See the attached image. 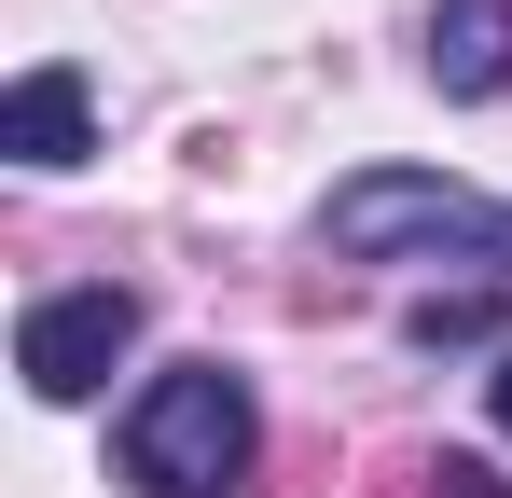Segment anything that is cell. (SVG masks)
<instances>
[{
    "mask_svg": "<svg viewBox=\"0 0 512 498\" xmlns=\"http://www.w3.org/2000/svg\"><path fill=\"white\" fill-rule=\"evenodd\" d=\"M250 457H263V402L236 360H167L125 402V485H153V498H236Z\"/></svg>",
    "mask_w": 512,
    "mask_h": 498,
    "instance_id": "6da1fadb",
    "label": "cell"
},
{
    "mask_svg": "<svg viewBox=\"0 0 512 498\" xmlns=\"http://www.w3.org/2000/svg\"><path fill=\"white\" fill-rule=\"evenodd\" d=\"M319 236L346 249V263H499L512 277V208L499 194H471V180H429V166H360V180H333V208H319Z\"/></svg>",
    "mask_w": 512,
    "mask_h": 498,
    "instance_id": "7a4b0ae2",
    "label": "cell"
},
{
    "mask_svg": "<svg viewBox=\"0 0 512 498\" xmlns=\"http://www.w3.org/2000/svg\"><path fill=\"white\" fill-rule=\"evenodd\" d=\"M125 346H139V291L97 277V291H42V305L14 319V374H28L42 402H97Z\"/></svg>",
    "mask_w": 512,
    "mask_h": 498,
    "instance_id": "3957f363",
    "label": "cell"
},
{
    "mask_svg": "<svg viewBox=\"0 0 512 498\" xmlns=\"http://www.w3.org/2000/svg\"><path fill=\"white\" fill-rule=\"evenodd\" d=\"M0 153H14V166H84L97 153V97H84L70 56H42V70L0 97Z\"/></svg>",
    "mask_w": 512,
    "mask_h": 498,
    "instance_id": "277c9868",
    "label": "cell"
},
{
    "mask_svg": "<svg viewBox=\"0 0 512 498\" xmlns=\"http://www.w3.org/2000/svg\"><path fill=\"white\" fill-rule=\"evenodd\" d=\"M429 83L443 97H512V0H429Z\"/></svg>",
    "mask_w": 512,
    "mask_h": 498,
    "instance_id": "5b68a950",
    "label": "cell"
},
{
    "mask_svg": "<svg viewBox=\"0 0 512 498\" xmlns=\"http://www.w3.org/2000/svg\"><path fill=\"white\" fill-rule=\"evenodd\" d=\"M416 346H485V332H499V305H485V291H457V305H416Z\"/></svg>",
    "mask_w": 512,
    "mask_h": 498,
    "instance_id": "8992f818",
    "label": "cell"
},
{
    "mask_svg": "<svg viewBox=\"0 0 512 498\" xmlns=\"http://www.w3.org/2000/svg\"><path fill=\"white\" fill-rule=\"evenodd\" d=\"M429 498H499V471H485V457H443V471H429Z\"/></svg>",
    "mask_w": 512,
    "mask_h": 498,
    "instance_id": "52a82bcc",
    "label": "cell"
},
{
    "mask_svg": "<svg viewBox=\"0 0 512 498\" xmlns=\"http://www.w3.org/2000/svg\"><path fill=\"white\" fill-rule=\"evenodd\" d=\"M485 402H499V429H512V360H499V388H485Z\"/></svg>",
    "mask_w": 512,
    "mask_h": 498,
    "instance_id": "ba28073f",
    "label": "cell"
}]
</instances>
